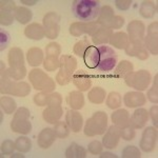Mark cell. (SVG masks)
<instances>
[{"mask_svg":"<svg viewBox=\"0 0 158 158\" xmlns=\"http://www.w3.org/2000/svg\"><path fill=\"white\" fill-rule=\"evenodd\" d=\"M144 32H146V27L141 21L133 20L130 22L128 25L129 44L124 49L127 55L137 57L142 51L147 50L143 44Z\"/></svg>","mask_w":158,"mask_h":158,"instance_id":"1","label":"cell"},{"mask_svg":"<svg viewBox=\"0 0 158 158\" xmlns=\"http://www.w3.org/2000/svg\"><path fill=\"white\" fill-rule=\"evenodd\" d=\"M73 14L82 22H92L100 12V3L94 0H75L72 6Z\"/></svg>","mask_w":158,"mask_h":158,"instance_id":"2","label":"cell"},{"mask_svg":"<svg viewBox=\"0 0 158 158\" xmlns=\"http://www.w3.org/2000/svg\"><path fill=\"white\" fill-rule=\"evenodd\" d=\"M10 69L7 70L9 76L14 80L24 78L27 75V69L24 67L23 52L19 48H12L9 53Z\"/></svg>","mask_w":158,"mask_h":158,"instance_id":"3","label":"cell"},{"mask_svg":"<svg viewBox=\"0 0 158 158\" xmlns=\"http://www.w3.org/2000/svg\"><path fill=\"white\" fill-rule=\"evenodd\" d=\"M108 127V115L104 112H96L88 119L85 126V134L89 137L102 135Z\"/></svg>","mask_w":158,"mask_h":158,"instance_id":"4","label":"cell"},{"mask_svg":"<svg viewBox=\"0 0 158 158\" xmlns=\"http://www.w3.org/2000/svg\"><path fill=\"white\" fill-rule=\"evenodd\" d=\"M29 79L35 90L42 91L43 93H51L55 89L54 80L39 69H34L31 71Z\"/></svg>","mask_w":158,"mask_h":158,"instance_id":"5","label":"cell"},{"mask_svg":"<svg viewBox=\"0 0 158 158\" xmlns=\"http://www.w3.org/2000/svg\"><path fill=\"white\" fill-rule=\"evenodd\" d=\"M77 61L73 56L62 55L60 58V70L56 76V80L60 85H65L71 81L73 72L76 70Z\"/></svg>","mask_w":158,"mask_h":158,"instance_id":"6","label":"cell"},{"mask_svg":"<svg viewBox=\"0 0 158 158\" xmlns=\"http://www.w3.org/2000/svg\"><path fill=\"white\" fill-rule=\"evenodd\" d=\"M61 99L60 94L52 93L50 94L49 102H48V109L43 111V118L49 123H56L60 119L62 115V108H61Z\"/></svg>","mask_w":158,"mask_h":158,"instance_id":"7","label":"cell"},{"mask_svg":"<svg viewBox=\"0 0 158 158\" xmlns=\"http://www.w3.org/2000/svg\"><path fill=\"white\" fill-rule=\"evenodd\" d=\"M99 51V62L96 70L99 72H111L116 67L117 56L114 50L106 45L98 47Z\"/></svg>","mask_w":158,"mask_h":158,"instance_id":"8","label":"cell"},{"mask_svg":"<svg viewBox=\"0 0 158 158\" xmlns=\"http://www.w3.org/2000/svg\"><path fill=\"white\" fill-rule=\"evenodd\" d=\"M11 129L15 133L27 135L32 130L30 122V111L25 108H20L16 111L14 118L11 122Z\"/></svg>","mask_w":158,"mask_h":158,"instance_id":"9","label":"cell"},{"mask_svg":"<svg viewBox=\"0 0 158 158\" xmlns=\"http://www.w3.org/2000/svg\"><path fill=\"white\" fill-rule=\"evenodd\" d=\"M127 85L134 88L138 91L147 90L148 85L151 82V74L146 70L138 72H131L124 77Z\"/></svg>","mask_w":158,"mask_h":158,"instance_id":"10","label":"cell"},{"mask_svg":"<svg viewBox=\"0 0 158 158\" xmlns=\"http://www.w3.org/2000/svg\"><path fill=\"white\" fill-rule=\"evenodd\" d=\"M47 57L43 60V67L47 71H54L60 67V61L58 59L60 55V45L56 42H51L48 44L47 49Z\"/></svg>","mask_w":158,"mask_h":158,"instance_id":"11","label":"cell"},{"mask_svg":"<svg viewBox=\"0 0 158 158\" xmlns=\"http://www.w3.org/2000/svg\"><path fill=\"white\" fill-rule=\"evenodd\" d=\"M59 16L56 13L50 12L43 18V29L45 36L50 39H55L59 34Z\"/></svg>","mask_w":158,"mask_h":158,"instance_id":"12","label":"cell"},{"mask_svg":"<svg viewBox=\"0 0 158 158\" xmlns=\"http://www.w3.org/2000/svg\"><path fill=\"white\" fill-rule=\"evenodd\" d=\"M157 136V128L148 127L142 133L141 140L139 142L140 149L143 152H152L156 148Z\"/></svg>","mask_w":158,"mask_h":158,"instance_id":"13","label":"cell"},{"mask_svg":"<svg viewBox=\"0 0 158 158\" xmlns=\"http://www.w3.org/2000/svg\"><path fill=\"white\" fill-rule=\"evenodd\" d=\"M143 44L153 55H158V22H153L148 27V34L144 37Z\"/></svg>","mask_w":158,"mask_h":158,"instance_id":"14","label":"cell"},{"mask_svg":"<svg viewBox=\"0 0 158 158\" xmlns=\"http://www.w3.org/2000/svg\"><path fill=\"white\" fill-rule=\"evenodd\" d=\"M99 29L96 22H74L70 27V33L75 37H78L82 34H89L93 36Z\"/></svg>","mask_w":158,"mask_h":158,"instance_id":"15","label":"cell"},{"mask_svg":"<svg viewBox=\"0 0 158 158\" xmlns=\"http://www.w3.org/2000/svg\"><path fill=\"white\" fill-rule=\"evenodd\" d=\"M1 6V16H0V23L2 25H10L13 23L15 18V12H16V4L14 1L9 0H2L0 2Z\"/></svg>","mask_w":158,"mask_h":158,"instance_id":"16","label":"cell"},{"mask_svg":"<svg viewBox=\"0 0 158 158\" xmlns=\"http://www.w3.org/2000/svg\"><path fill=\"white\" fill-rule=\"evenodd\" d=\"M119 139H120V129L118 127L111 126L102 138V146L106 149H115L118 146Z\"/></svg>","mask_w":158,"mask_h":158,"instance_id":"17","label":"cell"},{"mask_svg":"<svg viewBox=\"0 0 158 158\" xmlns=\"http://www.w3.org/2000/svg\"><path fill=\"white\" fill-rule=\"evenodd\" d=\"M65 122L73 132L77 133L82 128L83 118L76 110H69L65 115Z\"/></svg>","mask_w":158,"mask_h":158,"instance_id":"18","label":"cell"},{"mask_svg":"<svg viewBox=\"0 0 158 158\" xmlns=\"http://www.w3.org/2000/svg\"><path fill=\"white\" fill-rule=\"evenodd\" d=\"M147 98L140 92H128L123 97V102L129 108H138L146 103Z\"/></svg>","mask_w":158,"mask_h":158,"instance_id":"19","label":"cell"},{"mask_svg":"<svg viewBox=\"0 0 158 158\" xmlns=\"http://www.w3.org/2000/svg\"><path fill=\"white\" fill-rule=\"evenodd\" d=\"M73 83L79 89L80 92L88 91L92 85V80L89 77V75L85 71H76L75 74L73 75Z\"/></svg>","mask_w":158,"mask_h":158,"instance_id":"20","label":"cell"},{"mask_svg":"<svg viewBox=\"0 0 158 158\" xmlns=\"http://www.w3.org/2000/svg\"><path fill=\"white\" fill-rule=\"evenodd\" d=\"M148 118H149V112L146 109H138L133 113L129 122L135 130L142 129L147 124Z\"/></svg>","mask_w":158,"mask_h":158,"instance_id":"21","label":"cell"},{"mask_svg":"<svg viewBox=\"0 0 158 158\" xmlns=\"http://www.w3.org/2000/svg\"><path fill=\"white\" fill-rule=\"evenodd\" d=\"M55 139H56V134L54 132V129L45 128L38 135L37 143L42 149H48V148H50L54 143Z\"/></svg>","mask_w":158,"mask_h":158,"instance_id":"22","label":"cell"},{"mask_svg":"<svg viewBox=\"0 0 158 158\" xmlns=\"http://www.w3.org/2000/svg\"><path fill=\"white\" fill-rule=\"evenodd\" d=\"M85 64L90 69H96L99 62V51L95 45H90L83 54Z\"/></svg>","mask_w":158,"mask_h":158,"instance_id":"23","label":"cell"},{"mask_svg":"<svg viewBox=\"0 0 158 158\" xmlns=\"http://www.w3.org/2000/svg\"><path fill=\"white\" fill-rule=\"evenodd\" d=\"M24 35L33 40H41L45 36L44 29L39 23H31L27 25L24 30Z\"/></svg>","mask_w":158,"mask_h":158,"instance_id":"24","label":"cell"},{"mask_svg":"<svg viewBox=\"0 0 158 158\" xmlns=\"http://www.w3.org/2000/svg\"><path fill=\"white\" fill-rule=\"evenodd\" d=\"M113 35V30L109 29L106 27H100L97 30V32L92 36V41L95 44H103L110 41V38Z\"/></svg>","mask_w":158,"mask_h":158,"instance_id":"25","label":"cell"},{"mask_svg":"<svg viewBox=\"0 0 158 158\" xmlns=\"http://www.w3.org/2000/svg\"><path fill=\"white\" fill-rule=\"evenodd\" d=\"M112 121L116 127H118L119 129H122L124 127H127L129 124L130 121V116L127 110L120 109L117 110L116 112H114L112 114Z\"/></svg>","mask_w":158,"mask_h":158,"instance_id":"26","label":"cell"},{"mask_svg":"<svg viewBox=\"0 0 158 158\" xmlns=\"http://www.w3.org/2000/svg\"><path fill=\"white\" fill-rule=\"evenodd\" d=\"M109 42L116 49L124 50L129 44V37L124 32H117L112 35Z\"/></svg>","mask_w":158,"mask_h":158,"instance_id":"27","label":"cell"},{"mask_svg":"<svg viewBox=\"0 0 158 158\" xmlns=\"http://www.w3.org/2000/svg\"><path fill=\"white\" fill-rule=\"evenodd\" d=\"M27 59L30 65L32 67H38L43 62V52L39 48H31L27 51Z\"/></svg>","mask_w":158,"mask_h":158,"instance_id":"28","label":"cell"},{"mask_svg":"<svg viewBox=\"0 0 158 158\" xmlns=\"http://www.w3.org/2000/svg\"><path fill=\"white\" fill-rule=\"evenodd\" d=\"M115 16L114 14V10L110 6H104L99 12V15L97 17V21L96 23L101 24L102 27H108V24L111 22L113 17Z\"/></svg>","mask_w":158,"mask_h":158,"instance_id":"29","label":"cell"},{"mask_svg":"<svg viewBox=\"0 0 158 158\" xmlns=\"http://www.w3.org/2000/svg\"><path fill=\"white\" fill-rule=\"evenodd\" d=\"M68 103L73 110H80L85 106V97H83L82 92L80 91H73L69 95Z\"/></svg>","mask_w":158,"mask_h":158,"instance_id":"30","label":"cell"},{"mask_svg":"<svg viewBox=\"0 0 158 158\" xmlns=\"http://www.w3.org/2000/svg\"><path fill=\"white\" fill-rule=\"evenodd\" d=\"M86 156V150L79 144L73 143L70 144V147L65 151V157L68 158H85Z\"/></svg>","mask_w":158,"mask_h":158,"instance_id":"31","label":"cell"},{"mask_svg":"<svg viewBox=\"0 0 158 158\" xmlns=\"http://www.w3.org/2000/svg\"><path fill=\"white\" fill-rule=\"evenodd\" d=\"M33 17L32 11L25 6H18L15 12V19L21 24H27Z\"/></svg>","mask_w":158,"mask_h":158,"instance_id":"32","label":"cell"},{"mask_svg":"<svg viewBox=\"0 0 158 158\" xmlns=\"http://www.w3.org/2000/svg\"><path fill=\"white\" fill-rule=\"evenodd\" d=\"M157 13V7L153 1H143L140 6L139 14L143 18H152Z\"/></svg>","mask_w":158,"mask_h":158,"instance_id":"33","label":"cell"},{"mask_svg":"<svg viewBox=\"0 0 158 158\" xmlns=\"http://www.w3.org/2000/svg\"><path fill=\"white\" fill-rule=\"evenodd\" d=\"M31 92V86L27 82H16L15 81L13 89L10 95L13 96H19V97H24Z\"/></svg>","mask_w":158,"mask_h":158,"instance_id":"34","label":"cell"},{"mask_svg":"<svg viewBox=\"0 0 158 158\" xmlns=\"http://www.w3.org/2000/svg\"><path fill=\"white\" fill-rule=\"evenodd\" d=\"M131 72H133V64L128 60H122L115 70V77L124 78Z\"/></svg>","mask_w":158,"mask_h":158,"instance_id":"35","label":"cell"},{"mask_svg":"<svg viewBox=\"0 0 158 158\" xmlns=\"http://www.w3.org/2000/svg\"><path fill=\"white\" fill-rule=\"evenodd\" d=\"M89 100L93 103H102L106 98V91L103 89L96 86L89 92Z\"/></svg>","mask_w":158,"mask_h":158,"instance_id":"36","label":"cell"},{"mask_svg":"<svg viewBox=\"0 0 158 158\" xmlns=\"http://www.w3.org/2000/svg\"><path fill=\"white\" fill-rule=\"evenodd\" d=\"M70 128L67 124V122L64 121H59L58 120L57 122L55 123V127H54V132L56 134V137L58 138H67V137L70 135Z\"/></svg>","mask_w":158,"mask_h":158,"instance_id":"37","label":"cell"},{"mask_svg":"<svg viewBox=\"0 0 158 158\" xmlns=\"http://www.w3.org/2000/svg\"><path fill=\"white\" fill-rule=\"evenodd\" d=\"M0 104H1V109L6 112V114H12L16 110V102L14 99L7 96H2L0 99Z\"/></svg>","mask_w":158,"mask_h":158,"instance_id":"38","label":"cell"},{"mask_svg":"<svg viewBox=\"0 0 158 158\" xmlns=\"http://www.w3.org/2000/svg\"><path fill=\"white\" fill-rule=\"evenodd\" d=\"M15 144H16V150H18L21 153H27L32 149V141L25 136L17 138V140L15 141Z\"/></svg>","mask_w":158,"mask_h":158,"instance_id":"39","label":"cell"},{"mask_svg":"<svg viewBox=\"0 0 158 158\" xmlns=\"http://www.w3.org/2000/svg\"><path fill=\"white\" fill-rule=\"evenodd\" d=\"M106 106L110 109H117L121 106V97L117 92H111L106 98Z\"/></svg>","mask_w":158,"mask_h":158,"instance_id":"40","label":"cell"},{"mask_svg":"<svg viewBox=\"0 0 158 158\" xmlns=\"http://www.w3.org/2000/svg\"><path fill=\"white\" fill-rule=\"evenodd\" d=\"M121 156L123 158H140L141 154L135 146H128L123 149Z\"/></svg>","mask_w":158,"mask_h":158,"instance_id":"41","label":"cell"},{"mask_svg":"<svg viewBox=\"0 0 158 158\" xmlns=\"http://www.w3.org/2000/svg\"><path fill=\"white\" fill-rule=\"evenodd\" d=\"M135 135H136V133H135V129L131 126V124H130V122L127 127L120 129V137L121 138H123L124 140L134 139Z\"/></svg>","mask_w":158,"mask_h":158,"instance_id":"42","label":"cell"},{"mask_svg":"<svg viewBox=\"0 0 158 158\" xmlns=\"http://www.w3.org/2000/svg\"><path fill=\"white\" fill-rule=\"evenodd\" d=\"M15 150H16V144L12 140L6 139L1 143V153L3 155H11Z\"/></svg>","mask_w":158,"mask_h":158,"instance_id":"43","label":"cell"},{"mask_svg":"<svg viewBox=\"0 0 158 158\" xmlns=\"http://www.w3.org/2000/svg\"><path fill=\"white\" fill-rule=\"evenodd\" d=\"M89 47H90V43H89L88 39L80 40V41H78L75 44V47H74V53L78 56H83L85 50L88 49Z\"/></svg>","mask_w":158,"mask_h":158,"instance_id":"44","label":"cell"},{"mask_svg":"<svg viewBox=\"0 0 158 158\" xmlns=\"http://www.w3.org/2000/svg\"><path fill=\"white\" fill-rule=\"evenodd\" d=\"M157 78H158V75L155 76V79H154V83H153V86L149 90L148 92V99L150 101H152L153 103H157L158 102V97H157Z\"/></svg>","mask_w":158,"mask_h":158,"instance_id":"45","label":"cell"},{"mask_svg":"<svg viewBox=\"0 0 158 158\" xmlns=\"http://www.w3.org/2000/svg\"><path fill=\"white\" fill-rule=\"evenodd\" d=\"M49 98H50L49 93H40V94L35 95L34 101H35V103L38 104L39 106H48Z\"/></svg>","mask_w":158,"mask_h":158,"instance_id":"46","label":"cell"},{"mask_svg":"<svg viewBox=\"0 0 158 158\" xmlns=\"http://www.w3.org/2000/svg\"><path fill=\"white\" fill-rule=\"evenodd\" d=\"M102 149H103L102 143L97 141V140H94V141H92L91 143L89 144V147H88V151L90 153H92V154H94V155L100 154V153L102 152Z\"/></svg>","mask_w":158,"mask_h":158,"instance_id":"47","label":"cell"},{"mask_svg":"<svg viewBox=\"0 0 158 158\" xmlns=\"http://www.w3.org/2000/svg\"><path fill=\"white\" fill-rule=\"evenodd\" d=\"M10 41H11L10 34L6 31L1 30V32H0V51H3L4 49H6Z\"/></svg>","mask_w":158,"mask_h":158,"instance_id":"48","label":"cell"},{"mask_svg":"<svg viewBox=\"0 0 158 158\" xmlns=\"http://www.w3.org/2000/svg\"><path fill=\"white\" fill-rule=\"evenodd\" d=\"M124 23V18L123 17H121V16H114L113 17V19L111 20V22L108 24V27H109V29H120V27L123 25Z\"/></svg>","mask_w":158,"mask_h":158,"instance_id":"49","label":"cell"},{"mask_svg":"<svg viewBox=\"0 0 158 158\" xmlns=\"http://www.w3.org/2000/svg\"><path fill=\"white\" fill-rule=\"evenodd\" d=\"M115 4L117 6L118 10H121V11H127V10L130 9L132 4V1L131 0H116L115 1Z\"/></svg>","mask_w":158,"mask_h":158,"instance_id":"50","label":"cell"},{"mask_svg":"<svg viewBox=\"0 0 158 158\" xmlns=\"http://www.w3.org/2000/svg\"><path fill=\"white\" fill-rule=\"evenodd\" d=\"M157 113H158V106H152L151 110H150V114H151L153 123L155 124V128H157V124H158V121H157L158 120V119H157Z\"/></svg>","mask_w":158,"mask_h":158,"instance_id":"51","label":"cell"},{"mask_svg":"<svg viewBox=\"0 0 158 158\" xmlns=\"http://www.w3.org/2000/svg\"><path fill=\"white\" fill-rule=\"evenodd\" d=\"M100 154H101L100 155L101 158H117V155L113 154V153H110V152H104V153L101 152Z\"/></svg>","mask_w":158,"mask_h":158,"instance_id":"52","label":"cell"},{"mask_svg":"<svg viewBox=\"0 0 158 158\" xmlns=\"http://www.w3.org/2000/svg\"><path fill=\"white\" fill-rule=\"evenodd\" d=\"M21 2H22V3H24V4H29V6H33V4H35L37 1H35V0H34V1H25V0H22Z\"/></svg>","mask_w":158,"mask_h":158,"instance_id":"53","label":"cell"},{"mask_svg":"<svg viewBox=\"0 0 158 158\" xmlns=\"http://www.w3.org/2000/svg\"><path fill=\"white\" fill-rule=\"evenodd\" d=\"M12 157H24V156H23V155H21V154H19V153H17V154L12 155Z\"/></svg>","mask_w":158,"mask_h":158,"instance_id":"54","label":"cell"}]
</instances>
